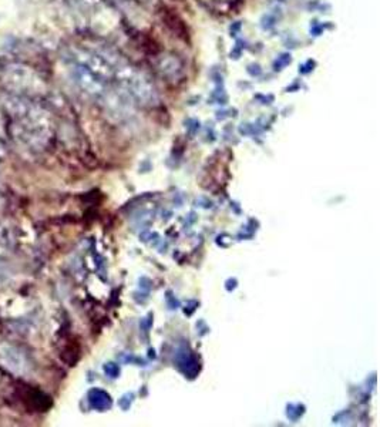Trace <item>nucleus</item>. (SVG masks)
Returning <instances> with one entry per match:
<instances>
[{"mask_svg": "<svg viewBox=\"0 0 380 427\" xmlns=\"http://www.w3.org/2000/svg\"><path fill=\"white\" fill-rule=\"evenodd\" d=\"M5 111L6 133L29 150H43L53 134V120L44 107L30 97L9 94L2 100Z\"/></svg>", "mask_w": 380, "mask_h": 427, "instance_id": "nucleus-1", "label": "nucleus"}, {"mask_svg": "<svg viewBox=\"0 0 380 427\" xmlns=\"http://www.w3.org/2000/svg\"><path fill=\"white\" fill-rule=\"evenodd\" d=\"M6 145H5V142H3V138L0 137V158H3L5 155H6Z\"/></svg>", "mask_w": 380, "mask_h": 427, "instance_id": "nucleus-6", "label": "nucleus"}, {"mask_svg": "<svg viewBox=\"0 0 380 427\" xmlns=\"http://www.w3.org/2000/svg\"><path fill=\"white\" fill-rule=\"evenodd\" d=\"M0 84L9 94L34 97L44 93L46 84L32 66L20 62L6 63L0 70Z\"/></svg>", "mask_w": 380, "mask_h": 427, "instance_id": "nucleus-2", "label": "nucleus"}, {"mask_svg": "<svg viewBox=\"0 0 380 427\" xmlns=\"http://www.w3.org/2000/svg\"><path fill=\"white\" fill-rule=\"evenodd\" d=\"M6 134V119H5V111L0 105V137L3 138Z\"/></svg>", "mask_w": 380, "mask_h": 427, "instance_id": "nucleus-5", "label": "nucleus"}, {"mask_svg": "<svg viewBox=\"0 0 380 427\" xmlns=\"http://www.w3.org/2000/svg\"><path fill=\"white\" fill-rule=\"evenodd\" d=\"M73 76H74V80L77 81L80 87L86 90L87 93L98 94V93L103 91V83L100 80V76H97L91 70H88L87 67L77 64L74 71H73Z\"/></svg>", "mask_w": 380, "mask_h": 427, "instance_id": "nucleus-4", "label": "nucleus"}, {"mask_svg": "<svg viewBox=\"0 0 380 427\" xmlns=\"http://www.w3.org/2000/svg\"><path fill=\"white\" fill-rule=\"evenodd\" d=\"M0 366L15 376H27L32 372L33 362L23 349L10 342H0Z\"/></svg>", "mask_w": 380, "mask_h": 427, "instance_id": "nucleus-3", "label": "nucleus"}]
</instances>
